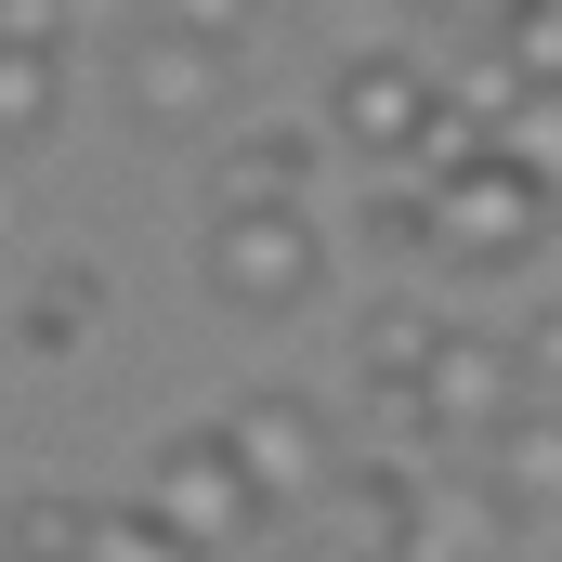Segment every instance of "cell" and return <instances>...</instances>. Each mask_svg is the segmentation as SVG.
Listing matches in <instances>:
<instances>
[{"label":"cell","mask_w":562,"mask_h":562,"mask_svg":"<svg viewBox=\"0 0 562 562\" xmlns=\"http://www.w3.org/2000/svg\"><path fill=\"white\" fill-rule=\"evenodd\" d=\"M92 327H105V276H92V262H40V288L13 301V353L66 367V353H79Z\"/></svg>","instance_id":"cell-13"},{"label":"cell","mask_w":562,"mask_h":562,"mask_svg":"<svg viewBox=\"0 0 562 562\" xmlns=\"http://www.w3.org/2000/svg\"><path fill=\"white\" fill-rule=\"evenodd\" d=\"M79 524H92V510H79L66 484H26V497L0 510V562H79Z\"/></svg>","instance_id":"cell-14"},{"label":"cell","mask_w":562,"mask_h":562,"mask_svg":"<svg viewBox=\"0 0 562 562\" xmlns=\"http://www.w3.org/2000/svg\"><path fill=\"white\" fill-rule=\"evenodd\" d=\"M419 210H431V262L445 276H510V262H537L562 223V196L524 170V157H497V144H445L419 170Z\"/></svg>","instance_id":"cell-1"},{"label":"cell","mask_w":562,"mask_h":562,"mask_svg":"<svg viewBox=\"0 0 562 562\" xmlns=\"http://www.w3.org/2000/svg\"><path fill=\"white\" fill-rule=\"evenodd\" d=\"M79 562H196V550H170L144 510H92V524H79Z\"/></svg>","instance_id":"cell-19"},{"label":"cell","mask_w":562,"mask_h":562,"mask_svg":"<svg viewBox=\"0 0 562 562\" xmlns=\"http://www.w3.org/2000/svg\"><path fill=\"white\" fill-rule=\"evenodd\" d=\"M196 288L223 314H288L327 288V223L314 210H249V223H196Z\"/></svg>","instance_id":"cell-5"},{"label":"cell","mask_w":562,"mask_h":562,"mask_svg":"<svg viewBox=\"0 0 562 562\" xmlns=\"http://www.w3.org/2000/svg\"><path fill=\"white\" fill-rule=\"evenodd\" d=\"M314 183V119H262L210 157V223H249V210H301Z\"/></svg>","instance_id":"cell-9"},{"label":"cell","mask_w":562,"mask_h":562,"mask_svg":"<svg viewBox=\"0 0 562 562\" xmlns=\"http://www.w3.org/2000/svg\"><path fill=\"white\" fill-rule=\"evenodd\" d=\"M144 524L170 537V550H196V562H236L276 510H262V484L236 471V445L223 431H170L157 458H144V497H132Z\"/></svg>","instance_id":"cell-3"},{"label":"cell","mask_w":562,"mask_h":562,"mask_svg":"<svg viewBox=\"0 0 562 562\" xmlns=\"http://www.w3.org/2000/svg\"><path fill=\"white\" fill-rule=\"evenodd\" d=\"M497 419H524L510 340H497V327H445L431 367H419V393H406V431H419V445H484Z\"/></svg>","instance_id":"cell-6"},{"label":"cell","mask_w":562,"mask_h":562,"mask_svg":"<svg viewBox=\"0 0 562 562\" xmlns=\"http://www.w3.org/2000/svg\"><path fill=\"white\" fill-rule=\"evenodd\" d=\"M236 66H249V26L236 13H144L132 40H119V92H132V119H157V132H196L236 92Z\"/></svg>","instance_id":"cell-4"},{"label":"cell","mask_w":562,"mask_h":562,"mask_svg":"<svg viewBox=\"0 0 562 562\" xmlns=\"http://www.w3.org/2000/svg\"><path fill=\"white\" fill-rule=\"evenodd\" d=\"M497 340H510L524 406H562V301H524V327H497Z\"/></svg>","instance_id":"cell-15"},{"label":"cell","mask_w":562,"mask_h":562,"mask_svg":"<svg viewBox=\"0 0 562 562\" xmlns=\"http://www.w3.org/2000/svg\"><path fill=\"white\" fill-rule=\"evenodd\" d=\"M431 340H445V314H431L419 288H393V301H367V314H353V393H380V406L406 419V393H419Z\"/></svg>","instance_id":"cell-12"},{"label":"cell","mask_w":562,"mask_h":562,"mask_svg":"<svg viewBox=\"0 0 562 562\" xmlns=\"http://www.w3.org/2000/svg\"><path fill=\"white\" fill-rule=\"evenodd\" d=\"M497 157H524V170H537V183H550L562 196V92H524V105H510V119H497Z\"/></svg>","instance_id":"cell-16"},{"label":"cell","mask_w":562,"mask_h":562,"mask_svg":"<svg viewBox=\"0 0 562 562\" xmlns=\"http://www.w3.org/2000/svg\"><path fill=\"white\" fill-rule=\"evenodd\" d=\"M327 510V537H340V562H406V537H419V471L406 458H340V484L314 497Z\"/></svg>","instance_id":"cell-8"},{"label":"cell","mask_w":562,"mask_h":562,"mask_svg":"<svg viewBox=\"0 0 562 562\" xmlns=\"http://www.w3.org/2000/svg\"><path fill=\"white\" fill-rule=\"evenodd\" d=\"M327 144L367 157V170H431V157L458 144L445 66H431V53H393V40L340 53V66H327Z\"/></svg>","instance_id":"cell-2"},{"label":"cell","mask_w":562,"mask_h":562,"mask_svg":"<svg viewBox=\"0 0 562 562\" xmlns=\"http://www.w3.org/2000/svg\"><path fill=\"white\" fill-rule=\"evenodd\" d=\"M406 562H497V524H484V510H458V497H431L419 537H406Z\"/></svg>","instance_id":"cell-17"},{"label":"cell","mask_w":562,"mask_h":562,"mask_svg":"<svg viewBox=\"0 0 562 562\" xmlns=\"http://www.w3.org/2000/svg\"><path fill=\"white\" fill-rule=\"evenodd\" d=\"M66 13H0V157L66 119Z\"/></svg>","instance_id":"cell-10"},{"label":"cell","mask_w":562,"mask_h":562,"mask_svg":"<svg viewBox=\"0 0 562 562\" xmlns=\"http://www.w3.org/2000/svg\"><path fill=\"white\" fill-rule=\"evenodd\" d=\"M223 445H236V471L262 484V510H314L327 484H340V431L314 419L301 393H249L236 419H210Z\"/></svg>","instance_id":"cell-7"},{"label":"cell","mask_w":562,"mask_h":562,"mask_svg":"<svg viewBox=\"0 0 562 562\" xmlns=\"http://www.w3.org/2000/svg\"><path fill=\"white\" fill-rule=\"evenodd\" d=\"M510 510L562 524V406H524L484 431V524H510Z\"/></svg>","instance_id":"cell-11"},{"label":"cell","mask_w":562,"mask_h":562,"mask_svg":"<svg viewBox=\"0 0 562 562\" xmlns=\"http://www.w3.org/2000/svg\"><path fill=\"white\" fill-rule=\"evenodd\" d=\"M367 249H380V262H431V210H419V183H380V196H367Z\"/></svg>","instance_id":"cell-18"}]
</instances>
